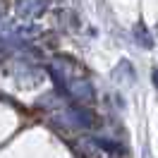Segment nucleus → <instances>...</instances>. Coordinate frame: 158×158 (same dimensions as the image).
Returning <instances> with one entry per match:
<instances>
[{
  "label": "nucleus",
  "instance_id": "1",
  "mask_svg": "<svg viewBox=\"0 0 158 158\" xmlns=\"http://www.w3.org/2000/svg\"><path fill=\"white\" fill-rule=\"evenodd\" d=\"M153 84L158 86V69H153Z\"/></svg>",
  "mask_w": 158,
  "mask_h": 158
}]
</instances>
